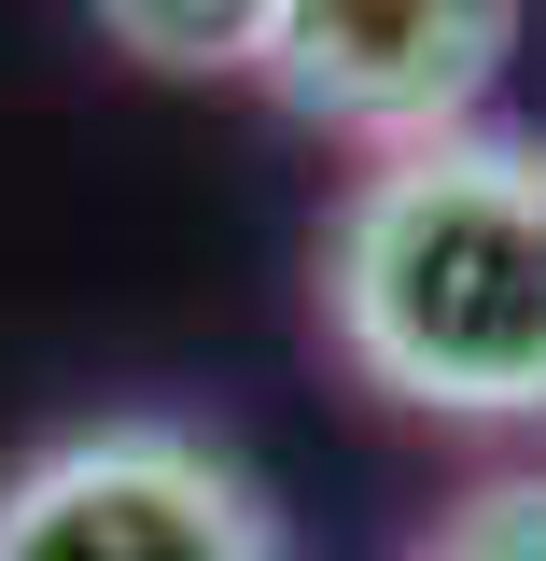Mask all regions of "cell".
<instances>
[{
    "label": "cell",
    "mask_w": 546,
    "mask_h": 561,
    "mask_svg": "<svg viewBox=\"0 0 546 561\" xmlns=\"http://www.w3.org/2000/svg\"><path fill=\"white\" fill-rule=\"evenodd\" d=\"M519 57V0H280L267 84L309 127H350L379 154L477 127V99Z\"/></svg>",
    "instance_id": "3957f363"
},
{
    "label": "cell",
    "mask_w": 546,
    "mask_h": 561,
    "mask_svg": "<svg viewBox=\"0 0 546 561\" xmlns=\"http://www.w3.org/2000/svg\"><path fill=\"white\" fill-rule=\"evenodd\" d=\"M0 561H294L253 463L183 421H84L0 478Z\"/></svg>",
    "instance_id": "7a4b0ae2"
},
{
    "label": "cell",
    "mask_w": 546,
    "mask_h": 561,
    "mask_svg": "<svg viewBox=\"0 0 546 561\" xmlns=\"http://www.w3.org/2000/svg\"><path fill=\"white\" fill-rule=\"evenodd\" d=\"M350 379L420 421H546V140H407L323 239Z\"/></svg>",
    "instance_id": "6da1fadb"
},
{
    "label": "cell",
    "mask_w": 546,
    "mask_h": 561,
    "mask_svg": "<svg viewBox=\"0 0 546 561\" xmlns=\"http://www.w3.org/2000/svg\"><path fill=\"white\" fill-rule=\"evenodd\" d=\"M98 28L127 43L140 70H267V28H280V0H98Z\"/></svg>",
    "instance_id": "277c9868"
},
{
    "label": "cell",
    "mask_w": 546,
    "mask_h": 561,
    "mask_svg": "<svg viewBox=\"0 0 546 561\" xmlns=\"http://www.w3.org/2000/svg\"><path fill=\"white\" fill-rule=\"evenodd\" d=\"M407 561H546V478H490V491H463V505H449Z\"/></svg>",
    "instance_id": "5b68a950"
}]
</instances>
